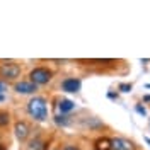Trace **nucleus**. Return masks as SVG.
Returning a JSON list of instances; mask_svg holds the SVG:
<instances>
[{"mask_svg":"<svg viewBox=\"0 0 150 150\" xmlns=\"http://www.w3.org/2000/svg\"><path fill=\"white\" fill-rule=\"evenodd\" d=\"M26 111H28L29 118L33 121H36V123L48 121L50 108H48L46 97H43V96H33L28 101V104H26Z\"/></svg>","mask_w":150,"mask_h":150,"instance_id":"f257e3e1","label":"nucleus"},{"mask_svg":"<svg viewBox=\"0 0 150 150\" xmlns=\"http://www.w3.org/2000/svg\"><path fill=\"white\" fill-rule=\"evenodd\" d=\"M53 75H55V72H53L51 68H48V67H45V65H39V67L31 68V72H29V80L39 87V85L50 84V82L53 80Z\"/></svg>","mask_w":150,"mask_h":150,"instance_id":"f03ea898","label":"nucleus"},{"mask_svg":"<svg viewBox=\"0 0 150 150\" xmlns=\"http://www.w3.org/2000/svg\"><path fill=\"white\" fill-rule=\"evenodd\" d=\"M22 74L21 65L14 63V62H2L0 63V80L9 82V80H17Z\"/></svg>","mask_w":150,"mask_h":150,"instance_id":"7ed1b4c3","label":"nucleus"},{"mask_svg":"<svg viewBox=\"0 0 150 150\" xmlns=\"http://www.w3.org/2000/svg\"><path fill=\"white\" fill-rule=\"evenodd\" d=\"M82 89V80L79 77H65L60 82V91L67 94H77Z\"/></svg>","mask_w":150,"mask_h":150,"instance_id":"20e7f679","label":"nucleus"},{"mask_svg":"<svg viewBox=\"0 0 150 150\" xmlns=\"http://www.w3.org/2000/svg\"><path fill=\"white\" fill-rule=\"evenodd\" d=\"M111 150H138V147L126 137H111Z\"/></svg>","mask_w":150,"mask_h":150,"instance_id":"39448f33","label":"nucleus"},{"mask_svg":"<svg viewBox=\"0 0 150 150\" xmlns=\"http://www.w3.org/2000/svg\"><path fill=\"white\" fill-rule=\"evenodd\" d=\"M31 131H33V128H31V125H29L28 121H24V120H19V121H16V125H14V135H16V138H17L19 142H26L31 137Z\"/></svg>","mask_w":150,"mask_h":150,"instance_id":"423d86ee","label":"nucleus"},{"mask_svg":"<svg viewBox=\"0 0 150 150\" xmlns=\"http://www.w3.org/2000/svg\"><path fill=\"white\" fill-rule=\"evenodd\" d=\"M14 91L19 96H34L38 92V85L33 84L31 80H17L14 84Z\"/></svg>","mask_w":150,"mask_h":150,"instance_id":"0eeeda50","label":"nucleus"},{"mask_svg":"<svg viewBox=\"0 0 150 150\" xmlns=\"http://www.w3.org/2000/svg\"><path fill=\"white\" fill-rule=\"evenodd\" d=\"M56 109H58V114L70 116V112H74L75 109H77V104H75L72 99L62 97V99H58V103H56Z\"/></svg>","mask_w":150,"mask_h":150,"instance_id":"6e6552de","label":"nucleus"},{"mask_svg":"<svg viewBox=\"0 0 150 150\" xmlns=\"http://www.w3.org/2000/svg\"><path fill=\"white\" fill-rule=\"evenodd\" d=\"M48 147H50L48 140H45L41 135H34V137L28 142L26 150H48Z\"/></svg>","mask_w":150,"mask_h":150,"instance_id":"1a4fd4ad","label":"nucleus"},{"mask_svg":"<svg viewBox=\"0 0 150 150\" xmlns=\"http://www.w3.org/2000/svg\"><path fill=\"white\" fill-rule=\"evenodd\" d=\"M82 123L89 130H101V128H104V123L99 118H96V116H87V118L82 120Z\"/></svg>","mask_w":150,"mask_h":150,"instance_id":"9d476101","label":"nucleus"},{"mask_svg":"<svg viewBox=\"0 0 150 150\" xmlns=\"http://www.w3.org/2000/svg\"><path fill=\"white\" fill-rule=\"evenodd\" d=\"M94 150H111V138L109 137H97L94 140Z\"/></svg>","mask_w":150,"mask_h":150,"instance_id":"9b49d317","label":"nucleus"},{"mask_svg":"<svg viewBox=\"0 0 150 150\" xmlns=\"http://www.w3.org/2000/svg\"><path fill=\"white\" fill-rule=\"evenodd\" d=\"M53 123L60 128H68L72 125V116H65V114H55L53 116Z\"/></svg>","mask_w":150,"mask_h":150,"instance_id":"f8f14e48","label":"nucleus"},{"mask_svg":"<svg viewBox=\"0 0 150 150\" xmlns=\"http://www.w3.org/2000/svg\"><path fill=\"white\" fill-rule=\"evenodd\" d=\"M10 123V112L5 109H0V128H5Z\"/></svg>","mask_w":150,"mask_h":150,"instance_id":"ddd939ff","label":"nucleus"},{"mask_svg":"<svg viewBox=\"0 0 150 150\" xmlns=\"http://www.w3.org/2000/svg\"><path fill=\"white\" fill-rule=\"evenodd\" d=\"M131 91H133V84H130V82H120V84H118V92L130 94Z\"/></svg>","mask_w":150,"mask_h":150,"instance_id":"4468645a","label":"nucleus"},{"mask_svg":"<svg viewBox=\"0 0 150 150\" xmlns=\"http://www.w3.org/2000/svg\"><path fill=\"white\" fill-rule=\"evenodd\" d=\"M135 112L140 114L142 118H143V116H147V108H145L142 103H138V104H135Z\"/></svg>","mask_w":150,"mask_h":150,"instance_id":"2eb2a0df","label":"nucleus"},{"mask_svg":"<svg viewBox=\"0 0 150 150\" xmlns=\"http://www.w3.org/2000/svg\"><path fill=\"white\" fill-rule=\"evenodd\" d=\"M106 96H108L109 101H118V99H120V92H118V91H116V92H114V91H109Z\"/></svg>","mask_w":150,"mask_h":150,"instance_id":"dca6fc26","label":"nucleus"},{"mask_svg":"<svg viewBox=\"0 0 150 150\" xmlns=\"http://www.w3.org/2000/svg\"><path fill=\"white\" fill-rule=\"evenodd\" d=\"M62 149H63V150H82L79 145H75V143H65Z\"/></svg>","mask_w":150,"mask_h":150,"instance_id":"f3484780","label":"nucleus"},{"mask_svg":"<svg viewBox=\"0 0 150 150\" xmlns=\"http://www.w3.org/2000/svg\"><path fill=\"white\" fill-rule=\"evenodd\" d=\"M7 82H4V80H0V96H5V91H7Z\"/></svg>","mask_w":150,"mask_h":150,"instance_id":"a211bd4d","label":"nucleus"},{"mask_svg":"<svg viewBox=\"0 0 150 150\" xmlns=\"http://www.w3.org/2000/svg\"><path fill=\"white\" fill-rule=\"evenodd\" d=\"M142 101H143V103H149V104H150V94H143Z\"/></svg>","mask_w":150,"mask_h":150,"instance_id":"6ab92c4d","label":"nucleus"},{"mask_svg":"<svg viewBox=\"0 0 150 150\" xmlns=\"http://www.w3.org/2000/svg\"><path fill=\"white\" fill-rule=\"evenodd\" d=\"M145 142H147V145H149V149H150V138L149 137H145Z\"/></svg>","mask_w":150,"mask_h":150,"instance_id":"aec40b11","label":"nucleus"},{"mask_svg":"<svg viewBox=\"0 0 150 150\" xmlns=\"http://www.w3.org/2000/svg\"><path fill=\"white\" fill-rule=\"evenodd\" d=\"M0 150H7V149H5V145H4V143H0Z\"/></svg>","mask_w":150,"mask_h":150,"instance_id":"412c9836","label":"nucleus"},{"mask_svg":"<svg viewBox=\"0 0 150 150\" xmlns=\"http://www.w3.org/2000/svg\"><path fill=\"white\" fill-rule=\"evenodd\" d=\"M5 101V96H0V103H4Z\"/></svg>","mask_w":150,"mask_h":150,"instance_id":"4be33fe9","label":"nucleus"},{"mask_svg":"<svg viewBox=\"0 0 150 150\" xmlns=\"http://www.w3.org/2000/svg\"><path fill=\"white\" fill-rule=\"evenodd\" d=\"M53 150H63V149H62V147H55Z\"/></svg>","mask_w":150,"mask_h":150,"instance_id":"5701e85b","label":"nucleus"},{"mask_svg":"<svg viewBox=\"0 0 150 150\" xmlns=\"http://www.w3.org/2000/svg\"><path fill=\"white\" fill-rule=\"evenodd\" d=\"M145 87H147V89H150V84H147V85H145Z\"/></svg>","mask_w":150,"mask_h":150,"instance_id":"b1692460","label":"nucleus"}]
</instances>
